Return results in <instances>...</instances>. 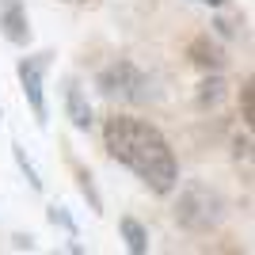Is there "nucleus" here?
<instances>
[{
    "mask_svg": "<svg viewBox=\"0 0 255 255\" xmlns=\"http://www.w3.org/2000/svg\"><path fill=\"white\" fill-rule=\"evenodd\" d=\"M103 145L111 160L129 168L152 194H171L179 187V160L152 122L133 115H111L103 122Z\"/></svg>",
    "mask_w": 255,
    "mask_h": 255,
    "instance_id": "f257e3e1",
    "label": "nucleus"
},
{
    "mask_svg": "<svg viewBox=\"0 0 255 255\" xmlns=\"http://www.w3.org/2000/svg\"><path fill=\"white\" fill-rule=\"evenodd\" d=\"M225 92H229V84L221 80V73H210L198 84V107H217L225 99Z\"/></svg>",
    "mask_w": 255,
    "mask_h": 255,
    "instance_id": "1a4fd4ad",
    "label": "nucleus"
},
{
    "mask_svg": "<svg viewBox=\"0 0 255 255\" xmlns=\"http://www.w3.org/2000/svg\"><path fill=\"white\" fill-rule=\"evenodd\" d=\"M11 156H15V164H19V171L27 175V183H31L34 191H42V179H38V171H34V164L27 160V152L19 149V145H11Z\"/></svg>",
    "mask_w": 255,
    "mask_h": 255,
    "instance_id": "9b49d317",
    "label": "nucleus"
},
{
    "mask_svg": "<svg viewBox=\"0 0 255 255\" xmlns=\"http://www.w3.org/2000/svg\"><path fill=\"white\" fill-rule=\"evenodd\" d=\"M11 244L19 248V252H34V236H23V233H15V236H11Z\"/></svg>",
    "mask_w": 255,
    "mask_h": 255,
    "instance_id": "2eb2a0df",
    "label": "nucleus"
},
{
    "mask_svg": "<svg viewBox=\"0 0 255 255\" xmlns=\"http://www.w3.org/2000/svg\"><path fill=\"white\" fill-rule=\"evenodd\" d=\"M61 99H65V115H69V122H73L76 129H92L96 126V115H92V103H88V96H84V88L76 84L73 76L65 80V88H61Z\"/></svg>",
    "mask_w": 255,
    "mask_h": 255,
    "instance_id": "423d86ee",
    "label": "nucleus"
},
{
    "mask_svg": "<svg viewBox=\"0 0 255 255\" xmlns=\"http://www.w3.org/2000/svg\"><path fill=\"white\" fill-rule=\"evenodd\" d=\"M187 57H191L202 73H221L225 65H229V57H225V50L217 46V38H210V34H198V38H191V46H187Z\"/></svg>",
    "mask_w": 255,
    "mask_h": 255,
    "instance_id": "0eeeda50",
    "label": "nucleus"
},
{
    "mask_svg": "<svg viewBox=\"0 0 255 255\" xmlns=\"http://www.w3.org/2000/svg\"><path fill=\"white\" fill-rule=\"evenodd\" d=\"M225 217V198L206 183H187L175 202V221L187 233H210Z\"/></svg>",
    "mask_w": 255,
    "mask_h": 255,
    "instance_id": "f03ea898",
    "label": "nucleus"
},
{
    "mask_svg": "<svg viewBox=\"0 0 255 255\" xmlns=\"http://www.w3.org/2000/svg\"><path fill=\"white\" fill-rule=\"evenodd\" d=\"M240 107H244V122H252V80H244L240 88Z\"/></svg>",
    "mask_w": 255,
    "mask_h": 255,
    "instance_id": "4468645a",
    "label": "nucleus"
},
{
    "mask_svg": "<svg viewBox=\"0 0 255 255\" xmlns=\"http://www.w3.org/2000/svg\"><path fill=\"white\" fill-rule=\"evenodd\" d=\"M76 187H80V194L88 198V206H92V213H103V198H99L96 191V179H92V171L76 168Z\"/></svg>",
    "mask_w": 255,
    "mask_h": 255,
    "instance_id": "9d476101",
    "label": "nucleus"
},
{
    "mask_svg": "<svg viewBox=\"0 0 255 255\" xmlns=\"http://www.w3.org/2000/svg\"><path fill=\"white\" fill-rule=\"evenodd\" d=\"M0 34L11 46H27L31 42V19L23 11L19 0H0Z\"/></svg>",
    "mask_w": 255,
    "mask_h": 255,
    "instance_id": "39448f33",
    "label": "nucleus"
},
{
    "mask_svg": "<svg viewBox=\"0 0 255 255\" xmlns=\"http://www.w3.org/2000/svg\"><path fill=\"white\" fill-rule=\"evenodd\" d=\"M50 61H53V53L42 50V53H34V57H19V65H15L19 88H23V96H27V103H31L38 126L50 122L46 118V69H50Z\"/></svg>",
    "mask_w": 255,
    "mask_h": 255,
    "instance_id": "20e7f679",
    "label": "nucleus"
},
{
    "mask_svg": "<svg viewBox=\"0 0 255 255\" xmlns=\"http://www.w3.org/2000/svg\"><path fill=\"white\" fill-rule=\"evenodd\" d=\"M198 4H210V8H225L229 0H198Z\"/></svg>",
    "mask_w": 255,
    "mask_h": 255,
    "instance_id": "f3484780",
    "label": "nucleus"
},
{
    "mask_svg": "<svg viewBox=\"0 0 255 255\" xmlns=\"http://www.w3.org/2000/svg\"><path fill=\"white\" fill-rule=\"evenodd\" d=\"M233 156L236 160H248V156H252V137H248V133H236V137H233Z\"/></svg>",
    "mask_w": 255,
    "mask_h": 255,
    "instance_id": "ddd939ff",
    "label": "nucleus"
},
{
    "mask_svg": "<svg viewBox=\"0 0 255 255\" xmlns=\"http://www.w3.org/2000/svg\"><path fill=\"white\" fill-rule=\"evenodd\" d=\"M65 4H88V0H65Z\"/></svg>",
    "mask_w": 255,
    "mask_h": 255,
    "instance_id": "a211bd4d",
    "label": "nucleus"
},
{
    "mask_svg": "<svg viewBox=\"0 0 255 255\" xmlns=\"http://www.w3.org/2000/svg\"><path fill=\"white\" fill-rule=\"evenodd\" d=\"M213 31L221 34V38H233V27H229V19H213Z\"/></svg>",
    "mask_w": 255,
    "mask_h": 255,
    "instance_id": "dca6fc26",
    "label": "nucleus"
},
{
    "mask_svg": "<svg viewBox=\"0 0 255 255\" xmlns=\"http://www.w3.org/2000/svg\"><path fill=\"white\" fill-rule=\"evenodd\" d=\"M46 217H50V225L65 229L69 236H76V221H73V213L65 210V206H50V210H46Z\"/></svg>",
    "mask_w": 255,
    "mask_h": 255,
    "instance_id": "f8f14e48",
    "label": "nucleus"
},
{
    "mask_svg": "<svg viewBox=\"0 0 255 255\" xmlns=\"http://www.w3.org/2000/svg\"><path fill=\"white\" fill-rule=\"evenodd\" d=\"M118 233H122V240H126V248L133 255H145V252H149V233H145V225H141V221L122 217V221H118Z\"/></svg>",
    "mask_w": 255,
    "mask_h": 255,
    "instance_id": "6e6552de",
    "label": "nucleus"
},
{
    "mask_svg": "<svg viewBox=\"0 0 255 255\" xmlns=\"http://www.w3.org/2000/svg\"><path fill=\"white\" fill-rule=\"evenodd\" d=\"M96 88L107 99H118V103H145V99H149V92H145V88H149V76L141 73L133 61H126V57H118V61H111L107 69H99Z\"/></svg>",
    "mask_w": 255,
    "mask_h": 255,
    "instance_id": "7ed1b4c3",
    "label": "nucleus"
}]
</instances>
